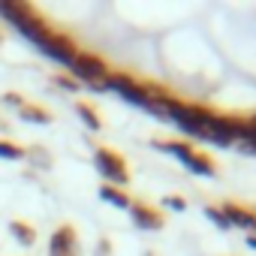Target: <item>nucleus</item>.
I'll list each match as a JSON object with an SVG mask.
<instances>
[{
	"label": "nucleus",
	"mask_w": 256,
	"mask_h": 256,
	"mask_svg": "<svg viewBox=\"0 0 256 256\" xmlns=\"http://www.w3.org/2000/svg\"><path fill=\"white\" fill-rule=\"evenodd\" d=\"M18 34L22 36H28L46 58H52V60H58V64H64V66H70L72 64V58L78 54L76 52V46L64 36V34H54L52 28H46L36 16L34 18H28V22H22L18 24Z\"/></svg>",
	"instance_id": "1"
},
{
	"label": "nucleus",
	"mask_w": 256,
	"mask_h": 256,
	"mask_svg": "<svg viewBox=\"0 0 256 256\" xmlns=\"http://www.w3.org/2000/svg\"><path fill=\"white\" fill-rule=\"evenodd\" d=\"M106 90H114L120 94L124 100H130L142 108H151V100H154V84H145V82H136L133 76H126V72H108L106 78Z\"/></svg>",
	"instance_id": "2"
},
{
	"label": "nucleus",
	"mask_w": 256,
	"mask_h": 256,
	"mask_svg": "<svg viewBox=\"0 0 256 256\" xmlns=\"http://www.w3.org/2000/svg\"><path fill=\"white\" fill-rule=\"evenodd\" d=\"M70 70L76 72V82H84L88 88L94 90H106V78H108V66L102 58L96 54H88V52H78L70 64Z\"/></svg>",
	"instance_id": "3"
},
{
	"label": "nucleus",
	"mask_w": 256,
	"mask_h": 256,
	"mask_svg": "<svg viewBox=\"0 0 256 256\" xmlns=\"http://www.w3.org/2000/svg\"><path fill=\"white\" fill-rule=\"evenodd\" d=\"M160 148L163 151H169L172 157H178L190 172H196V175H205V178H214L217 175V166H214V160L208 157V154H202V151H196L193 145H187V142H160Z\"/></svg>",
	"instance_id": "4"
},
{
	"label": "nucleus",
	"mask_w": 256,
	"mask_h": 256,
	"mask_svg": "<svg viewBox=\"0 0 256 256\" xmlns=\"http://www.w3.org/2000/svg\"><path fill=\"white\" fill-rule=\"evenodd\" d=\"M94 163H96V169H100L102 181H106V184H112V187H124L126 181H130V172H126L124 157H120V154H114L112 148H96V151H94Z\"/></svg>",
	"instance_id": "5"
},
{
	"label": "nucleus",
	"mask_w": 256,
	"mask_h": 256,
	"mask_svg": "<svg viewBox=\"0 0 256 256\" xmlns=\"http://www.w3.org/2000/svg\"><path fill=\"white\" fill-rule=\"evenodd\" d=\"M220 211L226 214L229 226H238V229H244L247 235H256V211H247V208H241V205H232V202H226Z\"/></svg>",
	"instance_id": "6"
},
{
	"label": "nucleus",
	"mask_w": 256,
	"mask_h": 256,
	"mask_svg": "<svg viewBox=\"0 0 256 256\" xmlns=\"http://www.w3.org/2000/svg\"><path fill=\"white\" fill-rule=\"evenodd\" d=\"M48 256H76V229L60 226L48 241Z\"/></svg>",
	"instance_id": "7"
},
{
	"label": "nucleus",
	"mask_w": 256,
	"mask_h": 256,
	"mask_svg": "<svg viewBox=\"0 0 256 256\" xmlns=\"http://www.w3.org/2000/svg\"><path fill=\"white\" fill-rule=\"evenodd\" d=\"M130 214H133V220H136V226L139 229H163V214L157 211V208H151V205H145V202H133L130 205Z\"/></svg>",
	"instance_id": "8"
},
{
	"label": "nucleus",
	"mask_w": 256,
	"mask_h": 256,
	"mask_svg": "<svg viewBox=\"0 0 256 256\" xmlns=\"http://www.w3.org/2000/svg\"><path fill=\"white\" fill-rule=\"evenodd\" d=\"M34 16H36V12H34V6H28V4H0V18L10 22L12 28H18L22 22L34 18Z\"/></svg>",
	"instance_id": "9"
},
{
	"label": "nucleus",
	"mask_w": 256,
	"mask_h": 256,
	"mask_svg": "<svg viewBox=\"0 0 256 256\" xmlns=\"http://www.w3.org/2000/svg\"><path fill=\"white\" fill-rule=\"evenodd\" d=\"M100 196H102V202H108V205H114V208H126V211H130V205H133L130 196H126L120 187H112V184H102V187H100Z\"/></svg>",
	"instance_id": "10"
},
{
	"label": "nucleus",
	"mask_w": 256,
	"mask_h": 256,
	"mask_svg": "<svg viewBox=\"0 0 256 256\" xmlns=\"http://www.w3.org/2000/svg\"><path fill=\"white\" fill-rule=\"evenodd\" d=\"M10 232L16 235V241H18L22 247H34V244H36V229L28 226L24 220H10Z\"/></svg>",
	"instance_id": "11"
},
{
	"label": "nucleus",
	"mask_w": 256,
	"mask_h": 256,
	"mask_svg": "<svg viewBox=\"0 0 256 256\" xmlns=\"http://www.w3.org/2000/svg\"><path fill=\"white\" fill-rule=\"evenodd\" d=\"M18 114H22L24 120H34V124H48V120H52V114H48L46 108L34 106V102H24V106L18 108Z\"/></svg>",
	"instance_id": "12"
},
{
	"label": "nucleus",
	"mask_w": 256,
	"mask_h": 256,
	"mask_svg": "<svg viewBox=\"0 0 256 256\" xmlns=\"http://www.w3.org/2000/svg\"><path fill=\"white\" fill-rule=\"evenodd\" d=\"M76 112H78V118L88 124V130H100V126H102V120H100V114L94 112V106H88V102H76Z\"/></svg>",
	"instance_id": "13"
},
{
	"label": "nucleus",
	"mask_w": 256,
	"mask_h": 256,
	"mask_svg": "<svg viewBox=\"0 0 256 256\" xmlns=\"http://www.w3.org/2000/svg\"><path fill=\"white\" fill-rule=\"evenodd\" d=\"M0 157H4V160H24V157H28V151H24L22 145H16V142L0 139Z\"/></svg>",
	"instance_id": "14"
},
{
	"label": "nucleus",
	"mask_w": 256,
	"mask_h": 256,
	"mask_svg": "<svg viewBox=\"0 0 256 256\" xmlns=\"http://www.w3.org/2000/svg\"><path fill=\"white\" fill-rule=\"evenodd\" d=\"M205 214H208V220L217 226V229H229V220H226V214L220 211V208H214V205H208L205 208Z\"/></svg>",
	"instance_id": "15"
},
{
	"label": "nucleus",
	"mask_w": 256,
	"mask_h": 256,
	"mask_svg": "<svg viewBox=\"0 0 256 256\" xmlns=\"http://www.w3.org/2000/svg\"><path fill=\"white\" fill-rule=\"evenodd\" d=\"M28 157H30V163H40L42 169L48 166V154H46L42 148H30V151H28Z\"/></svg>",
	"instance_id": "16"
},
{
	"label": "nucleus",
	"mask_w": 256,
	"mask_h": 256,
	"mask_svg": "<svg viewBox=\"0 0 256 256\" xmlns=\"http://www.w3.org/2000/svg\"><path fill=\"white\" fill-rule=\"evenodd\" d=\"M54 82H58L64 90H78V82H76V78H70V76H54Z\"/></svg>",
	"instance_id": "17"
},
{
	"label": "nucleus",
	"mask_w": 256,
	"mask_h": 256,
	"mask_svg": "<svg viewBox=\"0 0 256 256\" xmlns=\"http://www.w3.org/2000/svg\"><path fill=\"white\" fill-rule=\"evenodd\" d=\"M163 202H166V205H169V208H175V211H184V208H187V202H184V199H181V196H166V199H163Z\"/></svg>",
	"instance_id": "18"
},
{
	"label": "nucleus",
	"mask_w": 256,
	"mask_h": 256,
	"mask_svg": "<svg viewBox=\"0 0 256 256\" xmlns=\"http://www.w3.org/2000/svg\"><path fill=\"white\" fill-rule=\"evenodd\" d=\"M4 102H10V106H16V108H22V106H24V100H22L18 94H6V96H4Z\"/></svg>",
	"instance_id": "19"
},
{
	"label": "nucleus",
	"mask_w": 256,
	"mask_h": 256,
	"mask_svg": "<svg viewBox=\"0 0 256 256\" xmlns=\"http://www.w3.org/2000/svg\"><path fill=\"white\" fill-rule=\"evenodd\" d=\"M247 244H250V247L256 250V235H247Z\"/></svg>",
	"instance_id": "20"
}]
</instances>
